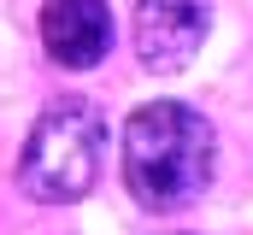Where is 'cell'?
<instances>
[{"mask_svg": "<svg viewBox=\"0 0 253 235\" xmlns=\"http://www.w3.org/2000/svg\"><path fill=\"white\" fill-rule=\"evenodd\" d=\"M212 36L206 0H135V59L159 77L194 65V53Z\"/></svg>", "mask_w": 253, "mask_h": 235, "instance_id": "3957f363", "label": "cell"}, {"mask_svg": "<svg viewBox=\"0 0 253 235\" xmlns=\"http://www.w3.org/2000/svg\"><path fill=\"white\" fill-rule=\"evenodd\" d=\"M218 171L212 123L183 100L135 106L124 123V188L147 212H183L194 206Z\"/></svg>", "mask_w": 253, "mask_h": 235, "instance_id": "6da1fadb", "label": "cell"}, {"mask_svg": "<svg viewBox=\"0 0 253 235\" xmlns=\"http://www.w3.org/2000/svg\"><path fill=\"white\" fill-rule=\"evenodd\" d=\"M100 165H106V118H100L94 100L65 94L30 123L18 182L42 206H71L100 182Z\"/></svg>", "mask_w": 253, "mask_h": 235, "instance_id": "7a4b0ae2", "label": "cell"}, {"mask_svg": "<svg viewBox=\"0 0 253 235\" xmlns=\"http://www.w3.org/2000/svg\"><path fill=\"white\" fill-rule=\"evenodd\" d=\"M42 47L65 71H94L112 53V6L106 0H47L42 6Z\"/></svg>", "mask_w": 253, "mask_h": 235, "instance_id": "277c9868", "label": "cell"}]
</instances>
